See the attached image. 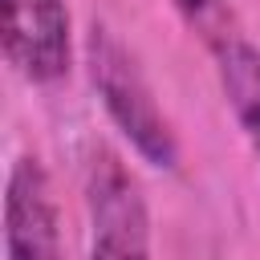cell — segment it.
Segmentation results:
<instances>
[{
  "label": "cell",
  "mask_w": 260,
  "mask_h": 260,
  "mask_svg": "<svg viewBox=\"0 0 260 260\" xmlns=\"http://www.w3.org/2000/svg\"><path fill=\"white\" fill-rule=\"evenodd\" d=\"M171 4H175V12H179L211 49H219V45H228V41L240 37V32H236L232 0H171Z\"/></svg>",
  "instance_id": "obj_6"
},
{
  "label": "cell",
  "mask_w": 260,
  "mask_h": 260,
  "mask_svg": "<svg viewBox=\"0 0 260 260\" xmlns=\"http://www.w3.org/2000/svg\"><path fill=\"white\" fill-rule=\"evenodd\" d=\"M89 256L85 260H150V207L130 167L98 146L85 167Z\"/></svg>",
  "instance_id": "obj_2"
},
{
  "label": "cell",
  "mask_w": 260,
  "mask_h": 260,
  "mask_svg": "<svg viewBox=\"0 0 260 260\" xmlns=\"http://www.w3.org/2000/svg\"><path fill=\"white\" fill-rule=\"evenodd\" d=\"M4 252L8 260H65L61 215L49 171L37 154H20L4 187Z\"/></svg>",
  "instance_id": "obj_4"
},
{
  "label": "cell",
  "mask_w": 260,
  "mask_h": 260,
  "mask_svg": "<svg viewBox=\"0 0 260 260\" xmlns=\"http://www.w3.org/2000/svg\"><path fill=\"white\" fill-rule=\"evenodd\" d=\"M85 69H89V85H93L106 118L134 146V154L158 171H175L179 167L175 126L162 114L134 49L102 20H93L85 28Z\"/></svg>",
  "instance_id": "obj_1"
},
{
  "label": "cell",
  "mask_w": 260,
  "mask_h": 260,
  "mask_svg": "<svg viewBox=\"0 0 260 260\" xmlns=\"http://www.w3.org/2000/svg\"><path fill=\"white\" fill-rule=\"evenodd\" d=\"M215 77H219V93L260 167V45L236 37L228 45L215 49Z\"/></svg>",
  "instance_id": "obj_5"
},
{
  "label": "cell",
  "mask_w": 260,
  "mask_h": 260,
  "mask_svg": "<svg viewBox=\"0 0 260 260\" xmlns=\"http://www.w3.org/2000/svg\"><path fill=\"white\" fill-rule=\"evenodd\" d=\"M4 4V57L32 81L53 85L73 65V20L65 0H0Z\"/></svg>",
  "instance_id": "obj_3"
}]
</instances>
